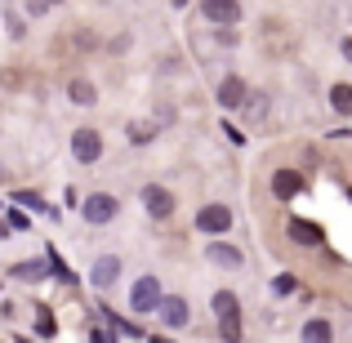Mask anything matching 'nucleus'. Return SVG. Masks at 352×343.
Here are the masks:
<instances>
[{
  "label": "nucleus",
  "instance_id": "obj_12",
  "mask_svg": "<svg viewBox=\"0 0 352 343\" xmlns=\"http://www.w3.org/2000/svg\"><path fill=\"white\" fill-rule=\"evenodd\" d=\"M290 236L299 241V245H321V228L308 223V219H290Z\"/></svg>",
  "mask_w": 352,
  "mask_h": 343
},
{
  "label": "nucleus",
  "instance_id": "obj_8",
  "mask_svg": "<svg viewBox=\"0 0 352 343\" xmlns=\"http://www.w3.org/2000/svg\"><path fill=\"white\" fill-rule=\"evenodd\" d=\"M272 192H276V197H285V201L299 197V192H303V174L299 170H276L272 174Z\"/></svg>",
  "mask_w": 352,
  "mask_h": 343
},
{
  "label": "nucleus",
  "instance_id": "obj_6",
  "mask_svg": "<svg viewBox=\"0 0 352 343\" xmlns=\"http://www.w3.org/2000/svg\"><path fill=\"white\" fill-rule=\"evenodd\" d=\"M80 214H85V223H107V219H116V197L98 192V197H89L80 206Z\"/></svg>",
  "mask_w": 352,
  "mask_h": 343
},
{
  "label": "nucleus",
  "instance_id": "obj_10",
  "mask_svg": "<svg viewBox=\"0 0 352 343\" xmlns=\"http://www.w3.org/2000/svg\"><path fill=\"white\" fill-rule=\"evenodd\" d=\"M116 276H120V258H116V254H103V258L94 263V272H89V281H94L98 290H107Z\"/></svg>",
  "mask_w": 352,
  "mask_h": 343
},
{
  "label": "nucleus",
  "instance_id": "obj_15",
  "mask_svg": "<svg viewBox=\"0 0 352 343\" xmlns=\"http://www.w3.org/2000/svg\"><path fill=\"white\" fill-rule=\"evenodd\" d=\"M330 107H335L339 116H352V85H335V89H330Z\"/></svg>",
  "mask_w": 352,
  "mask_h": 343
},
{
  "label": "nucleus",
  "instance_id": "obj_9",
  "mask_svg": "<svg viewBox=\"0 0 352 343\" xmlns=\"http://www.w3.org/2000/svg\"><path fill=\"white\" fill-rule=\"evenodd\" d=\"M245 98H250V89H245L241 76H228L223 85H219V103L223 107H245Z\"/></svg>",
  "mask_w": 352,
  "mask_h": 343
},
{
  "label": "nucleus",
  "instance_id": "obj_26",
  "mask_svg": "<svg viewBox=\"0 0 352 343\" xmlns=\"http://www.w3.org/2000/svg\"><path fill=\"white\" fill-rule=\"evenodd\" d=\"M45 5H63V0H45Z\"/></svg>",
  "mask_w": 352,
  "mask_h": 343
},
{
  "label": "nucleus",
  "instance_id": "obj_24",
  "mask_svg": "<svg viewBox=\"0 0 352 343\" xmlns=\"http://www.w3.org/2000/svg\"><path fill=\"white\" fill-rule=\"evenodd\" d=\"M89 343H112V335H103V330H94V339Z\"/></svg>",
  "mask_w": 352,
  "mask_h": 343
},
{
  "label": "nucleus",
  "instance_id": "obj_3",
  "mask_svg": "<svg viewBox=\"0 0 352 343\" xmlns=\"http://www.w3.org/2000/svg\"><path fill=\"white\" fill-rule=\"evenodd\" d=\"M156 303H161V285H156V276H138L134 290H129V308L143 317V312H156Z\"/></svg>",
  "mask_w": 352,
  "mask_h": 343
},
{
  "label": "nucleus",
  "instance_id": "obj_19",
  "mask_svg": "<svg viewBox=\"0 0 352 343\" xmlns=\"http://www.w3.org/2000/svg\"><path fill=\"white\" fill-rule=\"evenodd\" d=\"M129 138H134V143H147V138H152V125H129Z\"/></svg>",
  "mask_w": 352,
  "mask_h": 343
},
{
  "label": "nucleus",
  "instance_id": "obj_4",
  "mask_svg": "<svg viewBox=\"0 0 352 343\" xmlns=\"http://www.w3.org/2000/svg\"><path fill=\"white\" fill-rule=\"evenodd\" d=\"M143 206H147V214H152V219H170L179 201H174L170 188H161V183H147V188H143Z\"/></svg>",
  "mask_w": 352,
  "mask_h": 343
},
{
  "label": "nucleus",
  "instance_id": "obj_5",
  "mask_svg": "<svg viewBox=\"0 0 352 343\" xmlns=\"http://www.w3.org/2000/svg\"><path fill=\"white\" fill-rule=\"evenodd\" d=\"M201 18L214 27H232V23H241V5L236 0H201Z\"/></svg>",
  "mask_w": 352,
  "mask_h": 343
},
{
  "label": "nucleus",
  "instance_id": "obj_21",
  "mask_svg": "<svg viewBox=\"0 0 352 343\" xmlns=\"http://www.w3.org/2000/svg\"><path fill=\"white\" fill-rule=\"evenodd\" d=\"M36 330H41V335H54V317H50V312H41V317H36Z\"/></svg>",
  "mask_w": 352,
  "mask_h": 343
},
{
  "label": "nucleus",
  "instance_id": "obj_11",
  "mask_svg": "<svg viewBox=\"0 0 352 343\" xmlns=\"http://www.w3.org/2000/svg\"><path fill=\"white\" fill-rule=\"evenodd\" d=\"M156 312L165 317V326H170V330L188 326V303H183V299H161V303H156Z\"/></svg>",
  "mask_w": 352,
  "mask_h": 343
},
{
  "label": "nucleus",
  "instance_id": "obj_7",
  "mask_svg": "<svg viewBox=\"0 0 352 343\" xmlns=\"http://www.w3.org/2000/svg\"><path fill=\"white\" fill-rule=\"evenodd\" d=\"M197 228H201V232H214V236H219V232L232 228V210H228V206H206V210L197 214Z\"/></svg>",
  "mask_w": 352,
  "mask_h": 343
},
{
  "label": "nucleus",
  "instance_id": "obj_22",
  "mask_svg": "<svg viewBox=\"0 0 352 343\" xmlns=\"http://www.w3.org/2000/svg\"><path fill=\"white\" fill-rule=\"evenodd\" d=\"M272 290H276V294H290V290H294V281H290V276H276Z\"/></svg>",
  "mask_w": 352,
  "mask_h": 343
},
{
  "label": "nucleus",
  "instance_id": "obj_1",
  "mask_svg": "<svg viewBox=\"0 0 352 343\" xmlns=\"http://www.w3.org/2000/svg\"><path fill=\"white\" fill-rule=\"evenodd\" d=\"M214 317H219V335H223V343H241V303H236L232 290L214 294Z\"/></svg>",
  "mask_w": 352,
  "mask_h": 343
},
{
  "label": "nucleus",
  "instance_id": "obj_18",
  "mask_svg": "<svg viewBox=\"0 0 352 343\" xmlns=\"http://www.w3.org/2000/svg\"><path fill=\"white\" fill-rule=\"evenodd\" d=\"M14 272H18V276H23V281H36V276H41V263H18V267H14Z\"/></svg>",
  "mask_w": 352,
  "mask_h": 343
},
{
  "label": "nucleus",
  "instance_id": "obj_16",
  "mask_svg": "<svg viewBox=\"0 0 352 343\" xmlns=\"http://www.w3.org/2000/svg\"><path fill=\"white\" fill-rule=\"evenodd\" d=\"M67 94H72V103H80V107H89V103H94V85H89V80H72V85H67Z\"/></svg>",
  "mask_w": 352,
  "mask_h": 343
},
{
  "label": "nucleus",
  "instance_id": "obj_2",
  "mask_svg": "<svg viewBox=\"0 0 352 343\" xmlns=\"http://www.w3.org/2000/svg\"><path fill=\"white\" fill-rule=\"evenodd\" d=\"M72 156H76L80 165H94L98 156H103V134H98V129H76V134H72Z\"/></svg>",
  "mask_w": 352,
  "mask_h": 343
},
{
  "label": "nucleus",
  "instance_id": "obj_25",
  "mask_svg": "<svg viewBox=\"0 0 352 343\" xmlns=\"http://www.w3.org/2000/svg\"><path fill=\"white\" fill-rule=\"evenodd\" d=\"M344 58H348V63H352V41H344Z\"/></svg>",
  "mask_w": 352,
  "mask_h": 343
},
{
  "label": "nucleus",
  "instance_id": "obj_27",
  "mask_svg": "<svg viewBox=\"0 0 352 343\" xmlns=\"http://www.w3.org/2000/svg\"><path fill=\"white\" fill-rule=\"evenodd\" d=\"M147 343H165V339H147Z\"/></svg>",
  "mask_w": 352,
  "mask_h": 343
},
{
  "label": "nucleus",
  "instance_id": "obj_13",
  "mask_svg": "<svg viewBox=\"0 0 352 343\" xmlns=\"http://www.w3.org/2000/svg\"><path fill=\"white\" fill-rule=\"evenodd\" d=\"M210 263H219V267H241L245 258H241V250L223 245V241H214V245H210Z\"/></svg>",
  "mask_w": 352,
  "mask_h": 343
},
{
  "label": "nucleus",
  "instance_id": "obj_14",
  "mask_svg": "<svg viewBox=\"0 0 352 343\" xmlns=\"http://www.w3.org/2000/svg\"><path fill=\"white\" fill-rule=\"evenodd\" d=\"M330 339H335V330H330V321L312 317L308 326H303V343H330Z\"/></svg>",
  "mask_w": 352,
  "mask_h": 343
},
{
  "label": "nucleus",
  "instance_id": "obj_17",
  "mask_svg": "<svg viewBox=\"0 0 352 343\" xmlns=\"http://www.w3.org/2000/svg\"><path fill=\"white\" fill-rule=\"evenodd\" d=\"M50 263H54V276H58V281H67V285H72V281H76V276H72V272H67V263H63V258H58V254H54V250H50Z\"/></svg>",
  "mask_w": 352,
  "mask_h": 343
},
{
  "label": "nucleus",
  "instance_id": "obj_23",
  "mask_svg": "<svg viewBox=\"0 0 352 343\" xmlns=\"http://www.w3.org/2000/svg\"><path fill=\"white\" fill-rule=\"evenodd\" d=\"M45 9H50L45 0H27V14H45Z\"/></svg>",
  "mask_w": 352,
  "mask_h": 343
},
{
  "label": "nucleus",
  "instance_id": "obj_20",
  "mask_svg": "<svg viewBox=\"0 0 352 343\" xmlns=\"http://www.w3.org/2000/svg\"><path fill=\"white\" fill-rule=\"evenodd\" d=\"M14 201H18V206H27V210H45V206H41V201H36V197H32V192H18V197H14Z\"/></svg>",
  "mask_w": 352,
  "mask_h": 343
}]
</instances>
